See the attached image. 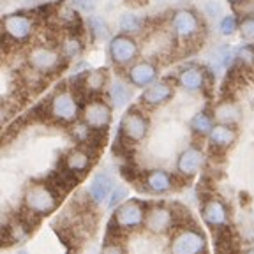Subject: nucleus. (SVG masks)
<instances>
[{"mask_svg": "<svg viewBox=\"0 0 254 254\" xmlns=\"http://www.w3.org/2000/svg\"><path fill=\"white\" fill-rule=\"evenodd\" d=\"M23 206L28 214L37 215V217L50 215L59 206V196L52 186L44 182H34L25 189Z\"/></svg>", "mask_w": 254, "mask_h": 254, "instance_id": "nucleus-1", "label": "nucleus"}, {"mask_svg": "<svg viewBox=\"0 0 254 254\" xmlns=\"http://www.w3.org/2000/svg\"><path fill=\"white\" fill-rule=\"evenodd\" d=\"M27 60L32 71H36L37 74L48 76V74H55L59 71L60 64H62V60H65V57L62 55V52H59L55 48L36 46L30 50Z\"/></svg>", "mask_w": 254, "mask_h": 254, "instance_id": "nucleus-2", "label": "nucleus"}, {"mask_svg": "<svg viewBox=\"0 0 254 254\" xmlns=\"http://www.w3.org/2000/svg\"><path fill=\"white\" fill-rule=\"evenodd\" d=\"M206 238L194 228H182L173 235L170 242V254H205Z\"/></svg>", "mask_w": 254, "mask_h": 254, "instance_id": "nucleus-3", "label": "nucleus"}, {"mask_svg": "<svg viewBox=\"0 0 254 254\" xmlns=\"http://www.w3.org/2000/svg\"><path fill=\"white\" fill-rule=\"evenodd\" d=\"M50 115L64 124L74 122L79 117V104L69 88H59L50 101Z\"/></svg>", "mask_w": 254, "mask_h": 254, "instance_id": "nucleus-4", "label": "nucleus"}, {"mask_svg": "<svg viewBox=\"0 0 254 254\" xmlns=\"http://www.w3.org/2000/svg\"><path fill=\"white\" fill-rule=\"evenodd\" d=\"M145 215H147V210H145L141 201H138V199H126L122 205H119L115 208L113 224L119 230L132 231L145 224Z\"/></svg>", "mask_w": 254, "mask_h": 254, "instance_id": "nucleus-5", "label": "nucleus"}, {"mask_svg": "<svg viewBox=\"0 0 254 254\" xmlns=\"http://www.w3.org/2000/svg\"><path fill=\"white\" fill-rule=\"evenodd\" d=\"M81 122H85L90 129L97 132L106 131L111 122V106L99 97H94L88 103H85L81 110Z\"/></svg>", "mask_w": 254, "mask_h": 254, "instance_id": "nucleus-6", "label": "nucleus"}, {"mask_svg": "<svg viewBox=\"0 0 254 254\" xmlns=\"http://www.w3.org/2000/svg\"><path fill=\"white\" fill-rule=\"evenodd\" d=\"M148 120L147 117L139 113L138 110L127 111L124 115L122 122H120V134L126 141L138 143L143 141L148 134Z\"/></svg>", "mask_w": 254, "mask_h": 254, "instance_id": "nucleus-7", "label": "nucleus"}, {"mask_svg": "<svg viewBox=\"0 0 254 254\" xmlns=\"http://www.w3.org/2000/svg\"><path fill=\"white\" fill-rule=\"evenodd\" d=\"M110 59L117 65H127L138 57V44L129 34H119L110 41L108 46Z\"/></svg>", "mask_w": 254, "mask_h": 254, "instance_id": "nucleus-8", "label": "nucleus"}, {"mask_svg": "<svg viewBox=\"0 0 254 254\" xmlns=\"http://www.w3.org/2000/svg\"><path fill=\"white\" fill-rule=\"evenodd\" d=\"M171 28H173L175 36L180 41H192L199 36L201 32V23L199 18L189 9H180L173 14L171 20Z\"/></svg>", "mask_w": 254, "mask_h": 254, "instance_id": "nucleus-9", "label": "nucleus"}, {"mask_svg": "<svg viewBox=\"0 0 254 254\" xmlns=\"http://www.w3.org/2000/svg\"><path fill=\"white\" fill-rule=\"evenodd\" d=\"M2 28H4V36L7 39L14 41V43H21L27 41L34 32V21L30 16L21 14V12H14V14H7L2 21Z\"/></svg>", "mask_w": 254, "mask_h": 254, "instance_id": "nucleus-10", "label": "nucleus"}, {"mask_svg": "<svg viewBox=\"0 0 254 254\" xmlns=\"http://www.w3.org/2000/svg\"><path fill=\"white\" fill-rule=\"evenodd\" d=\"M175 222V212L173 208H168L164 205H155L147 210L145 215V230L154 235H164L171 230Z\"/></svg>", "mask_w": 254, "mask_h": 254, "instance_id": "nucleus-11", "label": "nucleus"}, {"mask_svg": "<svg viewBox=\"0 0 254 254\" xmlns=\"http://www.w3.org/2000/svg\"><path fill=\"white\" fill-rule=\"evenodd\" d=\"M201 219L206 226H210L212 230H222L228 226L230 221V212L224 201L219 198H208L205 199L201 206Z\"/></svg>", "mask_w": 254, "mask_h": 254, "instance_id": "nucleus-12", "label": "nucleus"}, {"mask_svg": "<svg viewBox=\"0 0 254 254\" xmlns=\"http://www.w3.org/2000/svg\"><path fill=\"white\" fill-rule=\"evenodd\" d=\"M203 161H205L203 152L196 147H189L177 159V171H179V175L186 177V179H192L203 168Z\"/></svg>", "mask_w": 254, "mask_h": 254, "instance_id": "nucleus-13", "label": "nucleus"}, {"mask_svg": "<svg viewBox=\"0 0 254 254\" xmlns=\"http://www.w3.org/2000/svg\"><path fill=\"white\" fill-rule=\"evenodd\" d=\"M127 79L131 81L134 87L147 88L157 79V67L148 60H139L134 62L131 67L127 69Z\"/></svg>", "mask_w": 254, "mask_h": 254, "instance_id": "nucleus-14", "label": "nucleus"}, {"mask_svg": "<svg viewBox=\"0 0 254 254\" xmlns=\"http://www.w3.org/2000/svg\"><path fill=\"white\" fill-rule=\"evenodd\" d=\"M171 97H173V85H170L168 81H155L150 87H147V90L141 94L139 101L145 106L155 108V106H163Z\"/></svg>", "mask_w": 254, "mask_h": 254, "instance_id": "nucleus-15", "label": "nucleus"}, {"mask_svg": "<svg viewBox=\"0 0 254 254\" xmlns=\"http://www.w3.org/2000/svg\"><path fill=\"white\" fill-rule=\"evenodd\" d=\"M92 166V155L85 148H72L64 157V168L71 175H83Z\"/></svg>", "mask_w": 254, "mask_h": 254, "instance_id": "nucleus-16", "label": "nucleus"}, {"mask_svg": "<svg viewBox=\"0 0 254 254\" xmlns=\"http://www.w3.org/2000/svg\"><path fill=\"white\" fill-rule=\"evenodd\" d=\"M113 189H115L113 187V179L108 173L101 171L92 179L90 186H88V196H90V199L95 205H99L113 192Z\"/></svg>", "mask_w": 254, "mask_h": 254, "instance_id": "nucleus-17", "label": "nucleus"}, {"mask_svg": "<svg viewBox=\"0 0 254 254\" xmlns=\"http://www.w3.org/2000/svg\"><path fill=\"white\" fill-rule=\"evenodd\" d=\"M145 187L152 194H166L173 189V177L164 170H152L145 175Z\"/></svg>", "mask_w": 254, "mask_h": 254, "instance_id": "nucleus-18", "label": "nucleus"}, {"mask_svg": "<svg viewBox=\"0 0 254 254\" xmlns=\"http://www.w3.org/2000/svg\"><path fill=\"white\" fill-rule=\"evenodd\" d=\"M205 71L201 67H196V65H190L180 71L179 74V85L187 92H198L205 87Z\"/></svg>", "mask_w": 254, "mask_h": 254, "instance_id": "nucleus-19", "label": "nucleus"}, {"mask_svg": "<svg viewBox=\"0 0 254 254\" xmlns=\"http://www.w3.org/2000/svg\"><path fill=\"white\" fill-rule=\"evenodd\" d=\"M208 141L215 148H230L237 141V131L233 126L228 124H215L208 134Z\"/></svg>", "mask_w": 254, "mask_h": 254, "instance_id": "nucleus-20", "label": "nucleus"}, {"mask_svg": "<svg viewBox=\"0 0 254 254\" xmlns=\"http://www.w3.org/2000/svg\"><path fill=\"white\" fill-rule=\"evenodd\" d=\"M212 117H214V120H217V124L233 126L240 120V108L231 101H221L214 106Z\"/></svg>", "mask_w": 254, "mask_h": 254, "instance_id": "nucleus-21", "label": "nucleus"}, {"mask_svg": "<svg viewBox=\"0 0 254 254\" xmlns=\"http://www.w3.org/2000/svg\"><path fill=\"white\" fill-rule=\"evenodd\" d=\"M108 94H110L111 104L115 108H124L129 103V99H131V88H129V85H127L126 81H122V79L111 81Z\"/></svg>", "mask_w": 254, "mask_h": 254, "instance_id": "nucleus-22", "label": "nucleus"}, {"mask_svg": "<svg viewBox=\"0 0 254 254\" xmlns=\"http://www.w3.org/2000/svg\"><path fill=\"white\" fill-rule=\"evenodd\" d=\"M190 131L194 132L198 136H208L212 131V127H214V120L208 113L201 111V113H196L192 119H190Z\"/></svg>", "mask_w": 254, "mask_h": 254, "instance_id": "nucleus-23", "label": "nucleus"}, {"mask_svg": "<svg viewBox=\"0 0 254 254\" xmlns=\"http://www.w3.org/2000/svg\"><path fill=\"white\" fill-rule=\"evenodd\" d=\"M120 30L124 32V34H138L139 30L143 28V20L139 18L138 14H134V12H124L122 16H120Z\"/></svg>", "mask_w": 254, "mask_h": 254, "instance_id": "nucleus-24", "label": "nucleus"}, {"mask_svg": "<svg viewBox=\"0 0 254 254\" xmlns=\"http://www.w3.org/2000/svg\"><path fill=\"white\" fill-rule=\"evenodd\" d=\"M235 60V52L230 46H221L214 53V67L217 71H226Z\"/></svg>", "mask_w": 254, "mask_h": 254, "instance_id": "nucleus-25", "label": "nucleus"}, {"mask_svg": "<svg viewBox=\"0 0 254 254\" xmlns=\"http://www.w3.org/2000/svg\"><path fill=\"white\" fill-rule=\"evenodd\" d=\"M88 27H90V32L94 34L95 39L104 41L110 37V27H108L106 20L103 16H92L88 18Z\"/></svg>", "mask_w": 254, "mask_h": 254, "instance_id": "nucleus-26", "label": "nucleus"}, {"mask_svg": "<svg viewBox=\"0 0 254 254\" xmlns=\"http://www.w3.org/2000/svg\"><path fill=\"white\" fill-rule=\"evenodd\" d=\"M104 83H106V71H94L90 74H85V88L92 92L103 90Z\"/></svg>", "mask_w": 254, "mask_h": 254, "instance_id": "nucleus-27", "label": "nucleus"}, {"mask_svg": "<svg viewBox=\"0 0 254 254\" xmlns=\"http://www.w3.org/2000/svg\"><path fill=\"white\" fill-rule=\"evenodd\" d=\"M81 50H83V48H81V43H79V39H78V37H74V36L67 37V39L62 43V48H60L62 55L65 57L67 60L76 59V57L81 53Z\"/></svg>", "mask_w": 254, "mask_h": 254, "instance_id": "nucleus-28", "label": "nucleus"}, {"mask_svg": "<svg viewBox=\"0 0 254 254\" xmlns=\"http://www.w3.org/2000/svg\"><path fill=\"white\" fill-rule=\"evenodd\" d=\"M238 27H240V23L237 21V16L233 14L224 16L221 20V23H219V30H221L222 36H233L235 32L238 30Z\"/></svg>", "mask_w": 254, "mask_h": 254, "instance_id": "nucleus-29", "label": "nucleus"}, {"mask_svg": "<svg viewBox=\"0 0 254 254\" xmlns=\"http://www.w3.org/2000/svg\"><path fill=\"white\" fill-rule=\"evenodd\" d=\"M240 36L244 41H254V14L253 16H246L242 21H240Z\"/></svg>", "mask_w": 254, "mask_h": 254, "instance_id": "nucleus-30", "label": "nucleus"}, {"mask_svg": "<svg viewBox=\"0 0 254 254\" xmlns=\"http://www.w3.org/2000/svg\"><path fill=\"white\" fill-rule=\"evenodd\" d=\"M59 21L65 25V27L71 28L72 25L79 23L78 12H76L72 7H62V9H60V12H59Z\"/></svg>", "mask_w": 254, "mask_h": 254, "instance_id": "nucleus-31", "label": "nucleus"}, {"mask_svg": "<svg viewBox=\"0 0 254 254\" xmlns=\"http://www.w3.org/2000/svg\"><path fill=\"white\" fill-rule=\"evenodd\" d=\"M201 7H203V12H205L208 18H212V20H215V18H219V16L222 14V5L219 4L217 0H205Z\"/></svg>", "mask_w": 254, "mask_h": 254, "instance_id": "nucleus-32", "label": "nucleus"}, {"mask_svg": "<svg viewBox=\"0 0 254 254\" xmlns=\"http://www.w3.org/2000/svg\"><path fill=\"white\" fill-rule=\"evenodd\" d=\"M126 198H127V189L124 186H117L110 196V208H115V206L122 205L126 201Z\"/></svg>", "mask_w": 254, "mask_h": 254, "instance_id": "nucleus-33", "label": "nucleus"}, {"mask_svg": "<svg viewBox=\"0 0 254 254\" xmlns=\"http://www.w3.org/2000/svg\"><path fill=\"white\" fill-rule=\"evenodd\" d=\"M71 2H72V7L79 9V11L83 12H92L97 7V4H99V0H71Z\"/></svg>", "mask_w": 254, "mask_h": 254, "instance_id": "nucleus-34", "label": "nucleus"}, {"mask_svg": "<svg viewBox=\"0 0 254 254\" xmlns=\"http://www.w3.org/2000/svg\"><path fill=\"white\" fill-rule=\"evenodd\" d=\"M101 254H126V251H124V247L120 246L119 242H115V240H106L103 249H101Z\"/></svg>", "mask_w": 254, "mask_h": 254, "instance_id": "nucleus-35", "label": "nucleus"}, {"mask_svg": "<svg viewBox=\"0 0 254 254\" xmlns=\"http://www.w3.org/2000/svg\"><path fill=\"white\" fill-rule=\"evenodd\" d=\"M244 64H254V48L253 46H242L238 52Z\"/></svg>", "mask_w": 254, "mask_h": 254, "instance_id": "nucleus-36", "label": "nucleus"}, {"mask_svg": "<svg viewBox=\"0 0 254 254\" xmlns=\"http://www.w3.org/2000/svg\"><path fill=\"white\" fill-rule=\"evenodd\" d=\"M231 5H237V4H242V2H246V0H228Z\"/></svg>", "mask_w": 254, "mask_h": 254, "instance_id": "nucleus-37", "label": "nucleus"}, {"mask_svg": "<svg viewBox=\"0 0 254 254\" xmlns=\"http://www.w3.org/2000/svg\"><path fill=\"white\" fill-rule=\"evenodd\" d=\"M244 254H254V249H249V251H246Z\"/></svg>", "mask_w": 254, "mask_h": 254, "instance_id": "nucleus-38", "label": "nucleus"}]
</instances>
